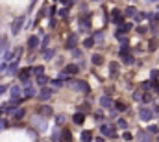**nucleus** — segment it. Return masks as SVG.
Returning <instances> with one entry per match:
<instances>
[{"mask_svg":"<svg viewBox=\"0 0 159 142\" xmlns=\"http://www.w3.org/2000/svg\"><path fill=\"white\" fill-rule=\"evenodd\" d=\"M124 13L119 9V7H115V9H111V15H109V20L113 22V24H122L124 22Z\"/></svg>","mask_w":159,"mask_h":142,"instance_id":"1","label":"nucleus"},{"mask_svg":"<svg viewBox=\"0 0 159 142\" xmlns=\"http://www.w3.org/2000/svg\"><path fill=\"white\" fill-rule=\"evenodd\" d=\"M22 26H24V17L20 15V17H17V18L13 20V24H11V33H13V35H19L20 30H22Z\"/></svg>","mask_w":159,"mask_h":142,"instance_id":"2","label":"nucleus"},{"mask_svg":"<svg viewBox=\"0 0 159 142\" xmlns=\"http://www.w3.org/2000/svg\"><path fill=\"white\" fill-rule=\"evenodd\" d=\"M33 72H31V67H28V68H22L20 72H19V79H20V83L22 85H28L30 83V76H31Z\"/></svg>","mask_w":159,"mask_h":142,"instance_id":"3","label":"nucleus"},{"mask_svg":"<svg viewBox=\"0 0 159 142\" xmlns=\"http://www.w3.org/2000/svg\"><path fill=\"white\" fill-rule=\"evenodd\" d=\"M76 46H78V35L70 33V35L67 37V41H65V48H67V50H76Z\"/></svg>","mask_w":159,"mask_h":142,"instance_id":"4","label":"nucleus"},{"mask_svg":"<svg viewBox=\"0 0 159 142\" xmlns=\"http://www.w3.org/2000/svg\"><path fill=\"white\" fill-rule=\"evenodd\" d=\"M139 118L144 120V122H148V120L154 118V111L148 109V107H141V109H139Z\"/></svg>","mask_w":159,"mask_h":142,"instance_id":"5","label":"nucleus"},{"mask_svg":"<svg viewBox=\"0 0 159 142\" xmlns=\"http://www.w3.org/2000/svg\"><path fill=\"white\" fill-rule=\"evenodd\" d=\"M74 87H76L78 91H82L83 94H89V92H91V87H89L87 81H83V79H78V81L74 83Z\"/></svg>","mask_w":159,"mask_h":142,"instance_id":"6","label":"nucleus"},{"mask_svg":"<svg viewBox=\"0 0 159 142\" xmlns=\"http://www.w3.org/2000/svg\"><path fill=\"white\" fill-rule=\"evenodd\" d=\"M52 94H54V91H52V89L43 87V89H41V92L37 94V98H39V100H50V96H52Z\"/></svg>","mask_w":159,"mask_h":142,"instance_id":"7","label":"nucleus"},{"mask_svg":"<svg viewBox=\"0 0 159 142\" xmlns=\"http://www.w3.org/2000/svg\"><path fill=\"white\" fill-rule=\"evenodd\" d=\"M100 105H102L104 109H111V107H115V102H113L109 96H102V98H100Z\"/></svg>","mask_w":159,"mask_h":142,"instance_id":"8","label":"nucleus"},{"mask_svg":"<svg viewBox=\"0 0 159 142\" xmlns=\"http://www.w3.org/2000/svg\"><path fill=\"white\" fill-rule=\"evenodd\" d=\"M39 115H41L43 118H50V116L54 115V111H52V107H48V105H43V107H39Z\"/></svg>","mask_w":159,"mask_h":142,"instance_id":"9","label":"nucleus"},{"mask_svg":"<svg viewBox=\"0 0 159 142\" xmlns=\"http://www.w3.org/2000/svg\"><path fill=\"white\" fill-rule=\"evenodd\" d=\"M72 122H74L76 126H82V124L85 122V115H83V113H80V111H78V113H74V115H72Z\"/></svg>","mask_w":159,"mask_h":142,"instance_id":"10","label":"nucleus"},{"mask_svg":"<svg viewBox=\"0 0 159 142\" xmlns=\"http://www.w3.org/2000/svg\"><path fill=\"white\" fill-rule=\"evenodd\" d=\"M78 26H80V30H89V28H91V20H89V17L78 18Z\"/></svg>","mask_w":159,"mask_h":142,"instance_id":"11","label":"nucleus"},{"mask_svg":"<svg viewBox=\"0 0 159 142\" xmlns=\"http://www.w3.org/2000/svg\"><path fill=\"white\" fill-rule=\"evenodd\" d=\"M37 46H39V37L37 35H31L28 39V50H35Z\"/></svg>","mask_w":159,"mask_h":142,"instance_id":"12","label":"nucleus"},{"mask_svg":"<svg viewBox=\"0 0 159 142\" xmlns=\"http://www.w3.org/2000/svg\"><path fill=\"white\" fill-rule=\"evenodd\" d=\"M0 109H2V113H6V115H13V113L17 111V107H15V105H13L11 102H9V103H4V105H2Z\"/></svg>","mask_w":159,"mask_h":142,"instance_id":"13","label":"nucleus"},{"mask_svg":"<svg viewBox=\"0 0 159 142\" xmlns=\"http://www.w3.org/2000/svg\"><path fill=\"white\" fill-rule=\"evenodd\" d=\"M91 61H93L94 67H100V65H104V55H102V54H93Z\"/></svg>","mask_w":159,"mask_h":142,"instance_id":"14","label":"nucleus"},{"mask_svg":"<svg viewBox=\"0 0 159 142\" xmlns=\"http://www.w3.org/2000/svg\"><path fill=\"white\" fill-rule=\"evenodd\" d=\"M78 72H80V65H67V68H65V74H69V76H74Z\"/></svg>","mask_w":159,"mask_h":142,"instance_id":"15","label":"nucleus"},{"mask_svg":"<svg viewBox=\"0 0 159 142\" xmlns=\"http://www.w3.org/2000/svg\"><path fill=\"white\" fill-rule=\"evenodd\" d=\"M61 142H72V133L70 129H61Z\"/></svg>","mask_w":159,"mask_h":142,"instance_id":"16","label":"nucleus"},{"mask_svg":"<svg viewBox=\"0 0 159 142\" xmlns=\"http://www.w3.org/2000/svg\"><path fill=\"white\" fill-rule=\"evenodd\" d=\"M120 59H122V63H124V65H133V63H135V57H133L130 52H128V54H124V55H120Z\"/></svg>","mask_w":159,"mask_h":142,"instance_id":"17","label":"nucleus"},{"mask_svg":"<svg viewBox=\"0 0 159 142\" xmlns=\"http://www.w3.org/2000/svg\"><path fill=\"white\" fill-rule=\"evenodd\" d=\"M109 76L111 78L119 76V63H109Z\"/></svg>","mask_w":159,"mask_h":142,"instance_id":"18","label":"nucleus"},{"mask_svg":"<svg viewBox=\"0 0 159 142\" xmlns=\"http://www.w3.org/2000/svg\"><path fill=\"white\" fill-rule=\"evenodd\" d=\"M22 92H24V98H33V96H35V89H33L31 85H26Z\"/></svg>","mask_w":159,"mask_h":142,"instance_id":"19","label":"nucleus"},{"mask_svg":"<svg viewBox=\"0 0 159 142\" xmlns=\"http://www.w3.org/2000/svg\"><path fill=\"white\" fill-rule=\"evenodd\" d=\"M124 15H126V17H133V18H135V17H137V9H135L133 6H128V7L124 9Z\"/></svg>","mask_w":159,"mask_h":142,"instance_id":"20","label":"nucleus"},{"mask_svg":"<svg viewBox=\"0 0 159 142\" xmlns=\"http://www.w3.org/2000/svg\"><path fill=\"white\" fill-rule=\"evenodd\" d=\"M35 83H37L39 87H46V83H48V78H46L44 74H43V76H37V78H35Z\"/></svg>","mask_w":159,"mask_h":142,"instance_id":"21","label":"nucleus"},{"mask_svg":"<svg viewBox=\"0 0 159 142\" xmlns=\"http://www.w3.org/2000/svg\"><path fill=\"white\" fill-rule=\"evenodd\" d=\"M11 100H17V98H20V87L19 85H15V87H11Z\"/></svg>","mask_w":159,"mask_h":142,"instance_id":"22","label":"nucleus"},{"mask_svg":"<svg viewBox=\"0 0 159 142\" xmlns=\"http://www.w3.org/2000/svg\"><path fill=\"white\" fill-rule=\"evenodd\" d=\"M82 140H83V142H91V140H93V133L85 129V131L82 133Z\"/></svg>","mask_w":159,"mask_h":142,"instance_id":"23","label":"nucleus"},{"mask_svg":"<svg viewBox=\"0 0 159 142\" xmlns=\"http://www.w3.org/2000/svg\"><path fill=\"white\" fill-rule=\"evenodd\" d=\"M24 115H26V111H24V109H17V111L13 113V118H15V120H22V116H24Z\"/></svg>","mask_w":159,"mask_h":142,"instance_id":"24","label":"nucleus"},{"mask_svg":"<svg viewBox=\"0 0 159 142\" xmlns=\"http://www.w3.org/2000/svg\"><path fill=\"white\" fill-rule=\"evenodd\" d=\"M150 135L148 133H144V131H139V142H150Z\"/></svg>","mask_w":159,"mask_h":142,"instance_id":"25","label":"nucleus"},{"mask_svg":"<svg viewBox=\"0 0 159 142\" xmlns=\"http://www.w3.org/2000/svg\"><path fill=\"white\" fill-rule=\"evenodd\" d=\"M83 46H85V48H93V46H94V37H87V39L83 41Z\"/></svg>","mask_w":159,"mask_h":142,"instance_id":"26","label":"nucleus"},{"mask_svg":"<svg viewBox=\"0 0 159 142\" xmlns=\"http://www.w3.org/2000/svg\"><path fill=\"white\" fill-rule=\"evenodd\" d=\"M17 67H19V59H15L13 63H9V67H7V72H9V74H13V72L17 70Z\"/></svg>","mask_w":159,"mask_h":142,"instance_id":"27","label":"nucleus"},{"mask_svg":"<svg viewBox=\"0 0 159 142\" xmlns=\"http://www.w3.org/2000/svg\"><path fill=\"white\" fill-rule=\"evenodd\" d=\"M31 72H33V76L37 78V76H43L44 68H43V67H31Z\"/></svg>","mask_w":159,"mask_h":142,"instance_id":"28","label":"nucleus"},{"mask_svg":"<svg viewBox=\"0 0 159 142\" xmlns=\"http://www.w3.org/2000/svg\"><path fill=\"white\" fill-rule=\"evenodd\" d=\"M141 102H144V103H150V102H154V96L150 94V92H143V100Z\"/></svg>","mask_w":159,"mask_h":142,"instance_id":"29","label":"nucleus"},{"mask_svg":"<svg viewBox=\"0 0 159 142\" xmlns=\"http://www.w3.org/2000/svg\"><path fill=\"white\" fill-rule=\"evenodd\" d=\"M115 109H117L119 113H124V111H126V103H124V102H115Z\"/></svg>","mask_w":159,"mask_h":142,"instance_id":"30","label":"nucleus"},{"mask_svg":"<svg viewBox=\"0 0 159 142\" xmlns=\"http://www.w3.org/2000/svg\"><path fill=\"white\" fill-rule=\"evenodd\" d=\"M117 128H119V129H122V131H126V129H128V122H126L124 118H120V120L117 122Z\"/></svg>","mask_w":159,"mask_h":142,"instance_id":"31","label":"nucleus"},{"mask_svg":"<svg viewBox=\"0 0 159 142\" xmlns=\"http://www.w3.org/2000/svg\"><path fill=\"white\" fill-rule=\"evenodd\" d=\"M48 41H50V35H44V37H43V43H41L43 50H48Z\"/></svg>","mask_w":159,"mask_h":142,"instance_id":"32","label":"nucleus"},{"mask_svg":"<svg viewBox=\"0 0 159 142\" xmlns=\"http://www.w3.org/2000/svg\"><path fill=\"white\" fill-rule=\"evenodd\" d=\"M4 46L7 48V39H6V37L0 39V54H2V55H4Z\"/></svg>","mask_w":159,"mask_h":142,"instance_id":"33","label":"nucleus"},{"mask_svg":"<svg viewBox=\"0 0 159 142\" xmlns=\"http://www.w3.org/2000/svg\"><path fill=\"white\" fill-rule=\"evenodd\" d=\"M56 55V50H44V59H52Z\"/></svg>","mask_w":159,"mask_h":142,"instance_id":"34","label":"nucleus"},{"mask_svg":"<svg viewBox=\"0 0 159 142\" xmlns=\"http://www.w3.org/2000/svg\"><path fill=\"white\" fill-rule=\"evenodd\" d=\"M59 17H61V18H67V17H69V7H63V9L59 11Z\"/></svg>","mask_w":159,"mask_h":142,"instance_id":"35","label":"nucleus"},{"mask_svg":"<svg viewBox=\"0 0 159 142\" xmlns=\"http://www.w3.org/2000/svg\"><path fill=\"white\" fill-rule=\"evenodd\" d=\"M122 139H124L126 142L133 140V137H132V133H128V131H124V133H122Z\"/></svg>","mask_w":159,"mask_h":142,"instance_id":"36","label":"nucleus"},{"mask_svg":"<svg viewBox=\"0 0 159 142\" xmlns=\"http://www.w3.org/2000/svg\"><path fill=\"white\" fill-rule=\"evenodd\" d=\"M150 78H152V81H157V78H159V70H152V72H150Z\"/></svg>","mask_w":159,"mask_h":142,"instance_id":"37","label":"nucleus"},{"mask_svg":"<svg viewBox=\"0 0 159 142\" xmlns=\"http://www.w3.org/2000/svg\"><path fill=\"white\" fill-rule=\"evenodd\" d=\"M56 122H57V126H63V122H65V115H57Z\"/></svg>","mask_w":159,"mask_h":142,"instance_id":"38","label":"nucleus"},{"mask_svg":"<svg viewBox=\"0 0 159 142\" xmlns=\"http://www.w3.org/2000/svg\"><path fill=\"white\" fill-rule=\"evenodd\" d=\"M157 131H159L157 126H150V128H148V133H150V135H156Z\"/></svg>","mask_w":159,"mask_h":142,"instance_id":"39","label":"nucleus"},{"mask_svg":"<svg viewBox=\"0 0 159 142\" xmlns=\"http://www.w3.org/2000/svg\"><path fill=\"white\" fill-rule=\"evenodd\" d=\"M146 31H148V30H146L144 26H137V33H141V35H144Z\"/></svg>","mask_w":159,"mask_h":142,"instance_id":"40","label":"nucleus"},{"mask_svg":"<svg viewBox=\"0 0 159 142\" xmlns=\"http://www.w3.org/2000/svg\"><path fill=\"white\" fill-rule=\"evenodd\" d=\"M133 100H135V102L143 100V92H135V94H133Z\"/></svg>","mask_w":159,"mask_h":142,"instance_id":"41","label":"nucleus"},{"mask_svg":"<svg viewBox=\"0 0 159 142\" xmlns=\"http://www.w3.org/2000/svg\"><path fill=\"white\" fill-rule=\"evenodd\" d=\"M144 17H146L144 13H137V17H135V20H137V22H141V20L144 18Z\"/></svg>","mask_w":159,"mask_h":142,"instance_id":"42","label":"nucleus"},{"mask_svg":"<svg viewBox=\"0 0 159 142\" xmlns=\"http://www.w3.org/2000/svg\"><path fill=\"white\" fill-rule=\"evenodd\" d=\"M72 55H74V57H82L83 54H82V50H72Z\"/></svg>","mask_w":159,"mask_h":142,"instance_id":"43","label":"nucleus"},{"mask_svg":"<svg viewBox=\"0 0 159 142\" xmlns=\"http://www.w3.org/2000/svg\"><path fill=\"white\" fill-rule=\"evenodd\" d=\"M87 111H89V105H87V103H83V105L80 107V113H87Z\"/></svg>","mask_w":159,"mask_h":142,"instance_id":"44","label":"nucleus"},{"mask_svg":"<svg viewBox=\"0 0 159 142\" xmlns=\"http://www.w3.org/2000/svg\"><path fill=\"white\" fill-rule=\"evenodd\" d=\"M61 83H63V81H61V79H59V78H57V79H52V85H56V87H59V85H61Z\"/></svg>","mask_w":159,"mask_h":142,"instance_id":"45","label":"nucleus"},{"mask_svg":"<svg viewBox=\"0 0 159 142\" xmlns=\"http://www.w3.org/2000/svg\"><path fill=\"white\" fill-rule=\"evenodd\" d=\"M6 91H7V85H0V96H2Z\"/></svg>","mask_w":159,"mask_h":142,"instance_id":"46","label":"nucleus"},{"mask_svg":"<svg viewBox=\"0 0 159 142\" xmlns=\"http://www.w3.org/2000/svg\"><path fill=\"white\" fill-rule=\"evenodd\" d=\"M148 48H150V52H154V48H156V43H154V41H150V44H148Z\"/></svg>","mask_w":159,"mask_h":142,"instance_id":"47","label":"nucleus"},{"mask_svg":"<svg viewBox=\"0 0 159 142\" xmlns=\"http://www.w3.org/2000/svg\"><path fill=\"white\" fill-rule=\"evenodd\" d=\"M152 83H154V91H156V92H159V83H156V81H152Z\"/></svg>","mask_w":159,"mask_h":142,"instance_id":"48","label":"nucleus"},{"mask_svg":"<svg viewBox=\"0 0 159 142\" xmlns=\"http://www.w3.org/2000/svg\"><path fill=\"white\" fill-rule=\"evenodd\" d=\"M96 142H106V139H104V137H98V139H96Z\"/></svg>","mask_w":159,"mask_h":142,"instance_id":"49","label":"nucleus"},{"mask_svg":"<svg viewBox=\"0 0 159 142\" xmlns=\"http://www.w3.org/2000/svg\"><path fill=\"white\" fill-rule=\"evenodd\" d=\"M148 2H157V0H148Z\"/></svg>","mask_w":159,"mask_h":142,"instance_id":"50","label":"nucleus"},{"mask_svg":"<svg viewBox=\"0 0 159 142\" xmlns=\"http://www.w3.org/2000/svg\"><path fill=\"white\" fill-rule=\"evenodd\" d=\"M156 111H157V113H159V107H156Z\"/></svg>","mask_w":159,"mask_h":142,"instance_id":"51","label":"nucleus"},{"mask_svg":"<svg viewBox=\"0 0 159 142\" xmlns=\"http://www.w3.org/2000/svg\"><path fill=\"white\" fill-rule=\"evenodd\" d=\"M0 115H2V109H0Z\"/></svg>","mask_w":159,"mask_h":142,"instance_id":"52","label":"nucleus"}]
</instances>
